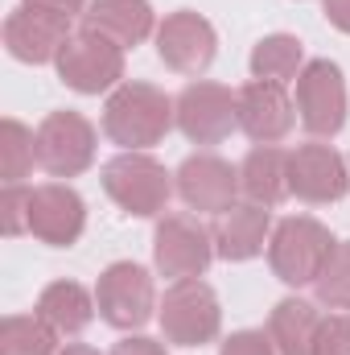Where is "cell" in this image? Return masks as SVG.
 <instances>
[{
  "label": "cell",
  "instance_id": "obj_16",
  "mask_svg": "<svg viewBox=\"0 0 350 355\" xmlns=\"http://www.w3.org/2000/svg\"><path fill=\"white\" fill-rule=\"evenodd\" d=\"M297 124V103L284 83H264L252 79L239 87V132L252 145H276L293 132Z\"/></svg>",
  "mask_w": 350,
  "mask_h": 355
},
{
  "label": "cell",
  "instance_id": "obj_27",
  "mask_svg": "<svg viewBox=\"0 0 350 355\" xmlns=\"http://www.w3.org/2000/svg\"><path fill=\"white\" fill-rule=\"evenodd\" d=\"M313 355H350V314H330L317 327Z\"/></svg>",
  "mask_w": 350,
  "mask_h": 355
},
{
  "label": "cell",
  "instance_id": "obj_12",
  "mask_svg": "<svg viewBox=\"0 0 350 355\" xmlns=\"http://www.w3.org/2000/svg\"><path fill=\"white\" fill-rule=\"evenodd\" d=\"M177 198L198 215H223L239 202V166L219 153H194L174 174Z\"/></svg>",
  "mask_w": 350,
  "mask_h": 355
},
{
  "label": "cell",
  "instance_id": "obj_28",
  "mask_svg": "<svg viewBox=\"0 0 350 355\" xmlns=\"http://www.w3.org/2000/svg\"><path fill=\"white\" fill-rule=\"evenodd\" d=\"M219 355H276V347H272L268 331H235L223 339Z\"/></svg>",
  "mask_w": 350,
  "mask_h": 355
},
{
  "label": "cell",
  "instance_id": "obj_4",
  "mask_svg": "<svg viewBox=\"0 0 350 355\" xmlns=\"http://www.w3.org/2000/svg\"><path fill=\"white\" fill-rule=\"evenodd\" d=\"M157 322H161V335L165 343L177 347H206L219 339L223 331V306H219V293L202 281V277H185L174 281L157 306Z\"/></svg>",
  "mask_w": 350,
  "mask_h": 355
},
{
  "label": "cell",
  "instance_id": "obj_9",
  "mask_svg": "<svg viewBox=\"0 0 350 355\" xmlns=\"http://www.w3.org/2000/svg\"><path fill=\"white\" fill-rule=\"evenodd\" d=\"M177 128L190 145H223L239 128V91L194 79L177 95Z\"/></svg>",
  "mask_w": 350,
  "mask_h": 355
},
{
  "label": "cell",
  "instance_id": "obj_23",
  "mask_svg": "<svg viewBox=\"0 0 350 355\" xmlns=\"http://www.w3.org/2000/svg\"><path fill=\"white\" fill-rule=\"evenodd\" d=\"M58 331L33 314H8L0 322V355H58Z\"/></svg>",
  "mask_w": 350,
  "mask_h": 355
},
{
  "label": "cell",
  "instance_id": "obj_24",
  "mask_svg": "<svg viewBox=\"0 0 350 355\" xmlns=\"http://www.w3.org/2000/svg\"><path fill=\"white\" fill-rule=\"evenodd\" d=\"M37 166V128H25L21 120H0V178L25 182Z\"/></svg>",
  "mask_w": 350,
  "mask_h": 355
},
{
  "label": "cell",
  "instance_id": "obj_32",
  "mask_svg": "<svg viewBox=\"0 0 350 355\" xmlns=\"http://www.w3.org/2000/svg\"><path fill=\"white\" fill-rule=\"evenodd\" d=\"M58 355H103V352H95V347H87V343H66Z\"/></svg>",
  "mask_w": 350,
  "mask_h": 355
},
{
  "label": "cell",
  "instance_id": "obj_6",
  "mask_svg": "<svg viewBox=\"0 0 350 355\" xmlns=\"http://www.w3.org/2000/svg\"><path fill=\"white\" fill-rule=\"evenodd\" d=\"M297 120L313 141H334L347 128V79L330 58H313L297 75Z\"/></svg>",
  "mask_w": 350,
  "mask_h": 355
},
{
  "label": "cell",
  "instance_id": "obj_29",
  "mask_svg": "<svg viewBox=\"0 0 350 355\" xmlns=\"http://www.w3.org/2000/svg\"><path fill=\"white\" fill-rule=\"evenodd\" d=\"M111 355H169L165 352V343H157V339H149V335H124Z\"/></svg>",
  "mask_w": 350,
  "mask_h": 355
},
{
  "label": "cell",
  "instance_id": "obj_15",
  "mask_svg": "<svg viewBox=\"0 0 350 355\" xmlns=\"http://www.w3.org/2000/svg\"><path fill=\"white\" fill-rule=\"evenodd\" d=\"M71 17H58V12H46V8H12L4 17V50L17 58V62H29V67H42V62H58L62 46L71 42Z\"/></svg>",
  "mask_w": 350,
  "mask_h": 355
},
{
  "label": "cell",
  "instance_id": "obj_31",
  "mask_svg": "<svg viewBox=\"0 0 350 355\" xmlns=\"http://www.w3.org/2000/svg\"><path fill=\"white\" fill-rule=\"evenodd\" d=\"M322 12H326V21L334 29L350 33V0H322Z\"/></svg>",
  "mask_w": 350,
  "mask_h": 355
},
{
  "label": "cell",
  "instance_id": "obj_1",
  "mask_svg": "<svg viewBox=\"0 0 350 355\" xmlns=\"http://www.w3.org/2000/svg\"><path fill=\"white\" fill-rule=\"evenodd\" d=\"M174 124H177V99L165 95L157 83L124 79L103 103V137L111 145H120L124 153H132V149L149 153L153 145H161L169 137Z\"/></svg>",
  "mask_w": 350,
  "mask_h": 355
},
{
  "label": "cell",
  "instance_id": "obj_5",
  "mask_svg": "<svg viewBox=\"0 0 350 355\" xmlns=\"http://www.w3.org/2000/svg\"><path fill=\"white\" fill-rule=\"evenodd\" d=\"M95 306H99V318L116 331H140L149 318H157V289H153V277L149 268L136 265V261H116L99 272L95 281Z\"/></svg>",
  "mask_w": 350,
  "mask_h": 355
},
{
  "label": "cell",
  "instance_id": "obj_20",
  "mask_svg": "<svg viewBox=\"0 0 350 355\" xmlns=\"http://www.w3.org/2000/svg\"><path fill=\"white\" fill-rule=\"evenodd\" d=\"M317 327H322V314L305 297H284L268 314V339L276 355H313Z\"/></svg>",
  "mask_w": 350,
  "mask_h": 355
},
{
  "label": "cell",
  "instance_id": "obj_3",
  "mask_svg": "<svg viewBox=\"0 0 350 355\" xmlns=\"http://www.w3.org/2000/svg\"><path fill=\"white\" fill-rule=\"evenodd\" d=\"M334 232L313 219V215H288L272 227V240H268V265L272 277L301 289V285H313L322 265L330 261L334 252Z\"/></svg>",
  "mask_w": 350,
  "mask_h": 355
},
{
  "label": "cell",
  "instance_id": "obj_30",
  "mask_svg": "<svg viewBox=\"0 0 350 355\" xmlns=\"http://www.w3.org/2000/svg\"><path fill=\"white\" fill-rule=\"evenodd\" d=\"M29 8H46V12H58V17H83L91 0H25Z\"/></svg>",
  "mask_w": 350,
  "mask_h": 355
},
{
  "label": "cell",
  "instance_id": "obj_10",
  "mask_svg": "<svg viewBox=\"0 0 350 355\" xmlns=\"http://www.w3.org/2000/svg\"><path fill=\"white\" fill-rule=\"evenodd\" d=\"M214 261V232L198 215H161L153 236V265L169 281L202 277Z\"/></svg>",
  "mask_w": 350,
  "mask_h": 355
},
{
  "label": "cell",
  "instance_id": "obj_2",
  "mask_svg": "<svg viewBox=\"0 0 350 355\" xmlns=\"http://www.w3.org/2000/svg\"><path fill=\"white\" fill-rule=\"evenodd\" d=\"M103 190L107 198L124 211V215H136V219H157L165 215L169 198H174V174L153 157V153H120L111 162H103Z\"/></svg>",
  "mask_w": 350,
  "mask_h": 355
},
{
  "label": "cell",
  "instance_id": "obj_21",
  "mask_svg": "<svg viewBox=\"0 0 350 355\" xmlns=\"http://www.w3.org/2000/svg\"><path fill=\"white\" fill-rule=\"evenodd\" d=\"M95 293H87L79 281H50L37 293V314L58 331V335H83L95 318Z\"/></svg>",
  "mask_w": 350,
  "mask_h": 355
},
{
  "label": "cell",
  "instance_id": "obj_18",
  "mask_svg": "<svg viewBox=\"0 0 350 355\" xmlns=\"http://www.w3.org/2000/svg\"><path fill=\"white\" fill-rule=\"evenodd\" d=\"M83 29H95V33L111 37L116 46L132 50L149 33H157V17H153L149 0H91L83 12Z\"/></svg>",
  "mask_w": 350,
  "mask_h": 355
},
{
  "label": "cell",
  "instance_id": "obj_7",
  "mask_svg": "<svg viewBox=\"0 0 350 355\" xmlns=\"http://www.w3.org/2000/svg\"><path fill=\"white\" fill-rule=\"evenodd\" d=\"M95 145L99 132L83 112H50L37 124V170L50 178H79L95 166Z\"/></svg>",
  "mask_w": 350,
  "mask_h": 355
},
{
  "label": "cell",
  "instance_id": "obj_13",
  "mask_svg": "<svg viewBox=\"0 0 350 355\" xmlns=\"http://www.w3.org/2000/svg\"><path fill=\"white\" fill-rule=\"evenodd\" d=\"M288 186L301 202L309 207H330L338 198H347L350 190V166L342 162V153L326 141H309L297 145L288 153Z\"/></svg>",
  "mask_w": 350,
  "mask_h": 355
},
{
  "label": "cell",
  "instance_id": "obj_8",
  "mask_svg": "<svg viewBox=\"0 0 350 355\" xmlns=\"http://www.w3.org/2000/svg\"><path fill=\"white\" fill-rule=\"evenodd\" d=\"M124 46H116L111 37L95 33V29H79L62 54H58V79L79 95H99V91H116L124 83Z\"/></svg>",
  "mask_w": 350,
  "mask_h": 355
},
{
  "label": "cell",
  "instance_id": "obj_22",
  "mask_svg": "<svg viewBox=\"0 0 350 355\" xmlns=\"http://www.w3.org/2000/svg\"><path fill=\"white\" fill-rule=\"evenodd\" d=\"M305 67V46L297 33H268L252 46V79L293 83Z\"/></svg>",
  "mask_w": 350,
  "mask_h": 355
},
{
  "label": "cell",
  "instance_id": "obj_26",
  "mask_svg": "<svg viewBox=\"0 0 350 355\" xmlns=\"http://www.w3.org/2000/svg\"><path fill=\"white\" fill-rule=\"evenodd\" d=\"M29 198H33V186L4 182V190H0V232L8 240H17V236L29 232Z\"/></svg>",
  "mask_w": 350,
  "mask_h": 355
},
{
  "label": "cell",
  "instance_id": "obj_19",
  "mask_svg": "<svg viewBox=\"0 0 350 355\" xmlns=\"http://www.w3.org/2000/svg\"><path fill=\"white\" fill-rule=\"evenodd\" d=\"M239 194L248 202L260 207H280L293 186H288V153L280 145H256L243 162H239Z\"/></svg>",
  "mask_w": 350,
  "mask_h": 355
},
{
  "label": "cell",
  "instance_id": "obj_25",
  "mask_svg": "<svg viewBox=\"0 0 350 355\" xmlns=\"http://www.w3.org/2000/svg\"><path fill=\"white\" fill-rule=\"evenodd\" d=\"M313 293H317V302L330 306V310H350V244L347 240L334 244L330 261L322 265L317 281H313Z\"/></svg>",
  "mask_w": 350,
  "mask_h": 355
},
{
  "label": "cell",
  "instance_id": "obj_11",
  "mask_svg": "<svg viewBox=\"0 0 350 355\" xmlns=\"http://www.w3.org/2000/svg\"><path fill=\"white\" fill-rule=\"evenodd\" d=\"M157 54H161V62L174 75L202 79L210 71L214 54H219V33H214V25L202 12L177 8L157 25Z\"/></svg>",
  "mask_w": 350,
  "mask_h": 355
},
{
  "label": "cell",
  "instance_id": "obj_17",
  "mask_svg": "<svg viewBox=\"0 0 350 355\" xmlns=\"http://www.w3.org/2000/svg\"><path fill=\"white\" fill-rule=\"evenodd\" d=\"M272 227L276 223H272V211L268 207H260V202H235L210 227L214 232V257L219 261H231V265L260 257L264 248H268V240H272Z\"/></svg>",
  "mask_w": 350,
  "mask_h": 355
},
{
  "label": "cell",
  "instance_id": "obj_14",
  "mask_svg": "<svg viewBox=\"0 0 350 355\" xmlns=\"http://www.w3.org/2000/svg\"><path fill=\"white\" fill-rule=\"evenodd\" d=\"M87 232V202L75 186L66 182H46L33 186L29 198V236L50 244V248H71Z\"/></svg>",
  "mask_w": 350,
  "mask_h": 355
}]
</instances>
